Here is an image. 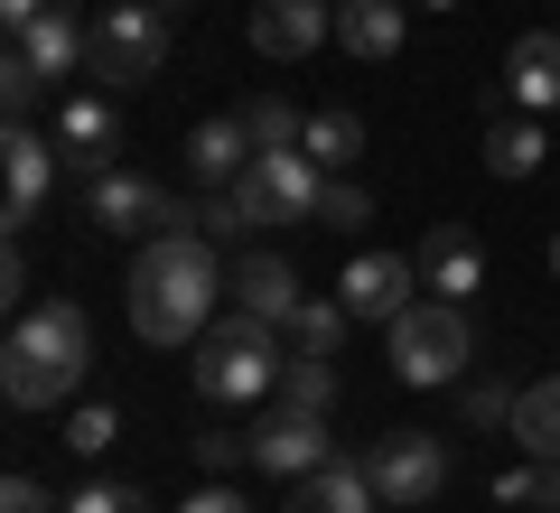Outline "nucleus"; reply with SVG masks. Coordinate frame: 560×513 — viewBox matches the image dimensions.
Segmentation results:
<instances>
[{
  "mask_svg": "<svg viewBox=\"0 0 560 513\" xmlns=\"http://www.w3.org/2000/svg\"><path fill=\"white\" fill-rule=\"evenodd\" d=\"M0 513H57V494H47L38 476H10V486H0Z\"/></svg>",
  "mask_w": 560,
  "mask_h": 513,
  "instance_id": "2f4dec72",
  "label": "nucleus"
},
{
  "mask_svg": "<svg viewBox=\"0 0 560 513\" xmlns=\"http://www.w3.org/2000/svg\"><path fill=\"white\" fill-rule=\"evenodd\" d=\"M280 411H337V364H327V355H290V364H280Z\"/></svg>",
  "mask_w": 560,
  "mask_h": 513,
  "instance_id": "412c9836",
  "label": "nucleus"
},
{
  "mask_svg": "<svg viewBox=\"0 0 560 513\" xmlns=\"http://www.w3.org/2000/svg\"><path fill=\"white\" fill-rule=\"evenodd\" d=\"M253 159H261V150H253V131H243V113H234V121H197V131H187V168H197L206 187H234Z\"/></svg>",
  "mask_w": 560,
  "mask_h": 513,
  "instance_id": "6ab92c4d",
  "label": "nucleus"
},
{
  "mask_svg": "<svg viewBox=\"0 0 560 513\" xmlns=\"http://www.w3.org/2000/svg\"><path fill=\"white\" fill-rule=\"evenodd\" d=\"M224 290H234V280L215 271V234H150L140 261H131L121 308H131L140 346H197V336L215 327V299Z\"/></svg>",
  "mask_w": 560,
  "mask_h": 513,
  "instance_id": "f257e3e1",
  "label": "nucleus"
},
{
  "mask_svg": "<svg viewBox=\"0 0 560 513\" xmlns=\"http://www.w3.org/2000/svg\"><path fill=\"white\" fill-rule=\"evenodd\" d=\"M0 168H10V234H28V224H38V206L57 197V168H66L57 131L10 121V131H0Z\"/></svg>",
  "mask_w": 560,
  "mask_h": 513,
  "instance_id": "0eeeda50",
  "label": "nucleus"
},
{
  "mask_svg": "<svg viewBox=\"0 0 560 513\" xmlns=\"http://www.w3.org/2000/svg\"><path fill=\"white\" fill-rule=\"evenodd\" d=\"M401 0H337V47L346 57H364V66H383V57H401Z\"/></svg>",
  "mask_w": 560,
  "mask_h": 513,
  "instance_id": "a211bd4d",
  "label": "nucleus"
},
{
  "mask_svg": "<svg viewBox=\"0 0 560 513\" xmlns=\"http://www.w3.org/2000/svg\"><path fill=\"white\" fill-rule=\"evenodd\" d=\"M411 261H420V290H430V299H477L486 290V253H477L467 224H430Z\"/></svg>",
  "mask_w": 560,
  "mask_h": 513,
  "instance_id": "9b49d317",
  "label": "nucleus"
},
{
  "mask_svg": "<svg viewBox=\"0 0 560 513\" xmlns=\"http://www.w3.org/2000/svg\"><path fill=\"white\" fill-rule=\"evenodd\" d=\"M280 327H261V317H215V327L197 336V393L206 401H261L280 393Z\"/></svg>",
  "mask_w": 560,
  "mask_h": 513,
  "instance_id": "7ed1b4c3",
  "label": "nucleus"
},
{
  "mask_svg": "<svg viewBox=\"0 0 560 513\" xmlns=\"http://www.w3.org/2000/svg\"><path fill=\"white\" fill-rule=\"evenodd\" d=\"M243 457H253V439H234V430H206V439H197V467H206V476L243 467Z\"/></svg>",
  "mask_w": 560,
  "mask_h": 513,
  "instance_id": "c756f323",
  "label": "nucleus"
},
{
  "mask_svg": "<svg viewBox=\"0 0 560 513\" xmlns=\"http://www.w3.org/2000/svg\"><path fill=\"white\" fill-rule=\"evenodd\" d=\"M150 10H168V20H178V10H187V0H150Z\"/></svg>",
  "mask_w": 560,
  "mask_h": 513,
  "instance_id": "c9c22d12",
  "label": "nucleus"
},
{
  "mask_svg": "<svg viewBox=\"0 0 560 513\" xmlns=\"http://www.w3.org/2000/svg\"><path fill=\"white\" fill-rule=\"evenodd\" d=\"M504 103H523V113H551L560 103V38L551 28L514 38V57H504Z\"/></svg>",
  "mask_w": 560,
  "mask_h": 513,
  "instance_id": "f3484780",
  "label": "nucleus"
},
{
  "mask_svg": "<svg viewBox=\"0 0 560 513\" xmlns=\"http://www.w3.org/2000/svg\"><path fill=\"white\" fill-rule=\"evenodd\" d=\"M131 513H160V504H140V494H131Z\"/></svg>",
  "mask_w": 560,
  "mask_h": 513,
  "instance_id": "e433bc0d",
  "label": "nucleus"
},
{
  "mask_svg": "<svg viewBox=\"0 0 560 513\" xmlns=\"http://www.w3.org/2000/svg\"><path fill=\"white\" fill-rule=\"evenodd\" d=\"M383 346H393V374L420 383V393H430V383H458V374H467V308L420 290L411 308L383 327Z\"/></svg>",
  "mask_w": 560,
  "mask_h": 513,
  "instance_id": "39448f33",
  "label": "nucleus"
},
{
  "mask_svg": "<svg viewBox=\"0 0 560 513\" xmlns=\"http://www.w3.org/2000/svg\"><path fill=\"white\" fill-rule=\"evenodd\" d=\"M318 224H374V197H364L355 178H327V197H318Z\"/></svg>",
  "mask_w": 560,
  "mask_h": 513,
  "instance_id": "c85d7f7f",
  "label": "nucleus"
},
{
  "mask_svg": "<svg viewBox=\"0 0 560 513\" xmlns=\"http://www.w3.org/2000/svg\"><path fill=\"white\" fill-rule=\"evenodd\" d=\"M337 299L355 317H374V327H393V317L420 299V261L411 253H355V261H346V280H337Z\"/></svg>",
  "mask_w": 560,
  "mask_h": 513,
  "instance_id": "1a4fd4ad",
  "label": "nucleus"
},
{
  "mask_svg": "<svg viewBox=\"0 0 560 513\" xmlns=\"http://www.w3.org/2000/svg\"><path fill=\"white\" fill-rule=\"evenodd\" d=\"M495 504H504V513H533V467H504V476H495Z\"/></svg>",
  "mask_w": 560,
  "mask_h": 513,
  "instance_id": "72a5a7b5",
  "label": "nucleus"
},
{
  "mask_svg": "<svg viewBox=\"0 0 560 513\" xmlns=\"http://www.w3.org/2000/svg\"><path fill=\"white\" fill-rule=\"evenodd\" d=\"M290 513H383V486H374V467H364V457H327L318 476H300Z\"/></svg>",
  "mask_w": 560,
  "mask_h": 513,
  "instance_id": "2eb2a0df",
  "label": "nucleus"
},
{
  "mask_svg": "<svg viewBox=\"0 0 560 513\" xmlns=\"http://www.w3.org/2000/svg\"><path fill=\"white\" fill-rule=\"evenodd\" d=\"M57 150H66V168H75L84 187H94L103 168H121V113H113V94L57 103Z\"/></svg>",
  "mask_w": 560,
  "mask_h": 513,
  "instance_id": "6e6552de",
  "label": "nucleus"
},
{
  "mask_svg": "<svg viewBox=\"0 0 560 513\" xmlns=\"http://www.w3.org/2000/svg\"><path fill=\"white\" fill-rule=\"evenodd\" d=\"M337 38V10L327 0H253V47L261 57H308V47H327Z\"/></svg>",
  "mask_w": 560,
  "mask_h": 513,
  "instance_id": "f8f14e48",
  "label": "nucleus"
},
{
  "mask_svg": "<svg viewBox=\"0 0 560 513\" xmlns=\"http://www.w3.org/2000/svg\"><path fill=\"white\" fill-rule=\"evenodd\" d=\"M234 308H243V317H261V327H290V317H300V271H290L280 253L234 261Z\"/></svg>",
  "mask_w": 560,
  "mask_h": 513,
  "instance_id": "dca6fc26",
  "label": "nucleus"
},
{
  "mask_svg": "<svg viewBox=\"0 0 560 513\" xmlns=\"http://www.w3.org/2000/svg\"><path fill=\"white\" fill-rule=\"evenodd\" d=\"M308 159H318L327 178H346V168H355V150H364V121L355 113H308V140H300Z\"/></svg>",
  "mask_w": 560,
  "mask_h": 513,
  "instance_id": "b1692460",
  "label": "nucleus"
},
{
  "mask_svg": "<svg viewBox=\"0 0 560 513\" xmlns=\"http://www.w3.org/2000/svg\"><path fill=\"white\" fill-rule=\"evenodd\" d=\"M160 66H168V10H150V0H113V10L94 20L84 75H94L103 94H140Z\"/></svg>",
  "mask_w": 560,
  "mask_h": 513,
  "instance_id": "20e7f679",
  "label": "nucleus"
},
{
  "mask_svg": "<svg viewBox=\"0 0 560 513\" xmlns=\"http://www.w3.org/2000/svg\"><path fill=\"white\" fill-rule=\"evenodd\" d=\"M514 439H523L533 457H560V374L533 383V393L514 401Z\"/></svg>",
  "mask_w": 560,
  "mask_h": 513,
  "instance_id": "393cba45",
  "label": "nucleus"
},
{
  "mask_svg": "<svg viewBox=\"0 0 560 513\" xmlns=\"http://www.w3.org/2000/svg\"><path fill=\"white\" fill-rule=\"evenodd\" d=\"M430 10H458V0H430Z\"/></svg>",
  "mask_w": 560,
  "mask_h": 513,
  "instance_id": "58836bf2",
  "label": "nucleus"
},
{
  "mask_svg": "<svg viewBox=\"0 0 560 513\" xmlns=\"http://www.w3.org/2000/svg\"><path fill=\"white\" fill-rule=\"evenodd\" d=\"M364 467H374V486H383V504H393V513L430 504V494L448 486V448L430 430H383L374 448H364Z\"/></svg>",
  "mask_w": 560,
  "mask_h": 513,
  "instance_id": "423d86ee",
  "label": "nucleus"
},
{
  "mask_svg": "<svg viewBox=\"0 0 560 513\" xmlns=\"http://www.w3.org/2000/svg\"><path fill=\"white\" fill-rule=\"evenodd\" d=\"M38 94H47V75L10 47V57H0V103H10V121H28V103H38Z\"/></svg>",
  "mask_w": 560,
  "mask_h": 513,
  "instance_id": "bb28decb",
  "label": "nucleus"
},
{
  "mask_svg": "<svg viewBox=\"0 0 560 513\" xmlns=\"http://www.w3.org/2000/svg\"><path fill=\"white\" fill-rule=\"evenodd\" d=\"M178 513H253V504H243V494H234V486H215V476H206V486H197V494H187V504H178Z\"/></svg>",
  "mask_w": 560,
  "mask_h": 513,
  "instance_id": "473e14b6",
  "label": "nucleus"
},
{
  "mask_svg": "<svg viewBox=\"0 0 560 513\" xmlns=\"http://www.w3.org/2000/svg\"><path fill=\"white\" fill-rule=\"evenodd\" d=\"M10 47H20V57L38 66L47 84H57V75H84V47H94V28L75 20V0H57V10H47V20H28Z\"/></svg>",
  "mask_w": 560,
  "mask_h": 513,
  "instance_id": "4468645a",
  "label": "nucleus"
},
{
  "mask_svg": "<svg viewBox=\"0 0 560 513\" xmlns=\"http://www.w3.org/2000/svg\"><path fill=\"white\" fill-rule=\"evenodd\" d=\"M346 327H355V308H346V299H300V317H290V346H300V355H337L346 346Z\"/></svg>",
  "mask_w": 560,
  "mask_h": 513,
  "instance_id": "5701e85b",
  "label": "nucleus"
},
{
  "mask_svg": "<svg viewBox=\"0 0 560 513\" xmlns=\"http://www.w3.org/2000/svg\"><path fill=\"white\" fill-rule=\"evenodd\" d=\"M84 206H94V224H113V234H140V224H150V234H168V206H178V197H160L140 168H103Z\"/></svg>",
  "mask_w": 560,
  "mask_h": 513,
  "instance_id": "ddd939ff",
  "label": "nucleus"
},
{
  "mask_svg": "<svg viewBox=\"0 0 560 513\" xmlns=\"http://www.w3.org/2000/svg\"><path fill=\"white\" fill-rule=\"evenodd\" d=\"M113 439H121V411H103V401H94V411H75V420H66V448H75V457H103Z\"/></svg>",
  "mask_w": 560,
  "mask_h": 513,
  "instance_id": "cd10ccee",
  "label": "nucleus"
},
{
  "mask_svg": "<svg viewBox=\"0 0 560 513\" xmlns=\"http://www.w3.org/2000/svg\"><path fill=\"white\" fill-rule=\"evenodd\" d=\"M261 168H271V187H280V206H290V224H318V197H327V168L308 150H261Z\"/></svg>",
  "mask_w": 560,
  "mask_h": 513,
  "instance_id": "aec40b11",
  "label": "nucleus"
},
{
  "mask_svg": "<svg viewBox=\"0 0 560 513\" xmlns=\"http://www.w3.org/2000/svg\"><path fill=\"white\" fill-rule=\"evenodd\" d=\"M66 513H131V486L94 476V486H75V494H66Z\"/></svg>",
  "mask_w": 560,
  "mask_h": 513,
  "instance_id": "7c9ffc66",
  "label": "nucleus"
},
{
  "mask_svg": "<svg viewBox=\"0 0 560 513\" xmlns=\"http://www.w3.org/2000/svg\"><path fill=\"white\" fill-rule=\"evenodd\" d=\"M243 131H253V150H300V140H308V121L290 113L280 94H253V103H243Z\"/></svg>",
  "mask_w": 560,
  "mask_h": 513,
  "instance_id": "a878e982",
  "label": "nucleus"
},
{
  "mask_svg": "<svg viewBox=\"0 0 560 513\" xmlns=\"http://www.w3.org/2000/svg\"><path fill=\"white\" fill-rule=\"evenodd\" d=\"M541 150H551V140H541V121H533V113H523V121H495V131H486V168H495V178H533Z\"/></svg>",
  "mask_w": 560,
  "mask_h": 513,
  "instance_id": "4be33fe9",
  "label": "nucleus"
},
{
  "mask_svg": "<svg viewBox=\"0 0 560 513\" xmlns=\"http://www.w3.org/2000/svg\"><path fill=\"white\" fill-rule=\"evenodd\" d=\"M0 290H10V299H28V253H20V234H10V261H0Z\"/></svg>",
  "mask_w": 560,
  "mask_h": 513,
  "instance_id": "f704fd0d",
  "label": "nucleus"
},
{
  "mask_svg": "<svg viewBox=\"0 0 560 513\" xmlns=\"http://www.w3.org/2000/svg\"><path fill=\"white\" fill-rule=\"evenodd\" d=\"M84 374H94V327H84L75 299L20 308V327L0 346V393H10V411H57Z\"/></svg>",
  "mask_w": 560,
  "mask_h": 513,
  "instance_id": "f03ea898",
  "label": "nucleus"
},
{
  "mask_svg": "<svg viewBox=\"0 0 560 513\" xmlns=\"http://www.w3.org/2000/svg\"><path fill=\"white\" fill-rule=\"evenodd\" d=\"M253 467L261 476H290V486L318 476L327 467V420L318 411H280V401H271V420L253 430Z\"/></svg>",
  "mask_w": 560,
  "mask_h": 513,
  "instance_id": "9d476101",
  "label": "nucleus"
},
{
  "mask_svg": "<svg viewBox=\"0 0 560 513\" xmlns=\"http://www.w3.org/2000/svg\"><path fill=\"white\" fill-rule=\"evenodd\" d=\"M551 271H560V234H551Z\"/></svg>",
  "mask_w": 560,
  "mask_h": 513,
  "instance_id": "4c0bfd02",
  "label": "nucleus"
}]
</instances>
